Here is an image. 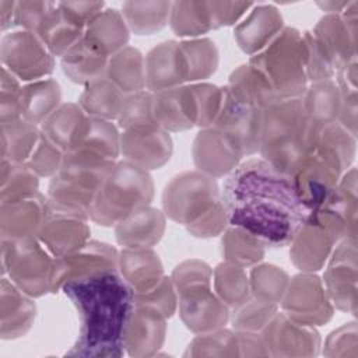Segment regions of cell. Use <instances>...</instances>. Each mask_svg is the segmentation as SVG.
<instances>
[{
	"label": "cell",
	"instance_id": "obj_11",
	"mask_svg": "<svg viewBox=\"0 0 358 358\" xmlns=\"http://www.w3.org/2000/svg\"><path fill=\"white\" fill-rule=\"evenodd\" d=\"M357 1H348L341 14H326L310 31L336 76L357 59Z\"/></svg>",
	"mask_w": 358,
	"mask_h": 358
},
{
	"label": "cell",
	"instance_id": "obj_51",
	"mask_svg": "<svg viewBox=\"0 0 358 358\" xmlns=\"http://www.w3.org/2000/svg\"><path fill=\"white\" fill-rule=\"evenodd\" d=\"M190 91L194 103L196 126L200 129L211 127L221 110L224 88L208 83H193Z\"/></svg>",
	"mask_w": 358,
	"mask_h": 358
},
{
	"label": "cell",
	"instance_id": "obj_47",
	"mask_svg": "<svg viewBox=\"0 0 358 358\" xmlns=\"http://www.w3.org/2000/svg\"><path fill=\"white\" fill-rule=\"evenodd\" d=\"M214 291L218 298L228 306L235 308L250 296L249 275L245 267L222 262L213 270Z\"/></svg>",
	"mask_w": 358,
	"mask_h": 358
},
{
	"label": "cell",
	"instance_id": "obj_36",
	"mask_svg": "<svg viewBox=\"0 0 358 358\" xmlns=\"http://www.w3.org/2000/svg\"><path fill=\"white\" fill-rule=\"evenodd\" d=\"M105 77L127 95L143 91L145 90V57L138 49L126 46L109 57Z\"/></svg>",
	"mask_w": 358,
	"mask_h": 358
},
{
	"label": "cell",
	"instance_id": "obj_61",
	"mask_svg": "<svg viewBox=\"0 0 358 358\" xmlns=\"http://www.w3.org/2000/svg\"><path fill=\"white\" fill-rule=\"evenodd\" d=\"M326 355H357V327L355 323L344 324L343 327L333 331L324 345Z\"/></svg>",
	"mask_w": 358,
	"mask_h": 358
},
{
	"label": "cell",
	"instance_id": "obj_29",
	"mask_svg": "<svg viewBox=\"0 0 358 358\" xmlns=\"http://www.w3.org/2000/svg\"><path fill=\"white\" fill-rule=\"evenodd\" d=\"M117 271L134 294L148 292L165 275L152 248H123L117 256Z\"/></svg>",
	"mask_w": 358,
	"mask_h": 358
},
{
	"label": "cell",
	"instance_id": "obj_59",
	"mask_svg": "<svg viewBox=\"0 0 358 358\" xmlns=\"http://www.w3.org/2000/svg\"><path fill=\"white\" fill-rule=\"evenodd\" d=\"M252 7H253V3L208 1V10H210V18H211L213 29L234 25Z\"/></svg>",
	"mask_w": 358,
	"mask_h": 358
},
{
	"label": "cell",
	"instance_id": "obj_15",
	"mask_svg": "<svg viewBox=\"0 0 358 358\" xmlns=\"http://www.w3.org/2000/svg\"><path fill=\"white\" fill-rule=\"evenodd\" d=\"M117 256L116 248L103 242L88 241L76 252L55 259L50 292L62 291V287L71 280L117 268Z\"/></svg>",
	"mask_w": 358,
	"mask_h": 358
},
{
	"label": "cell",
	"instance_id": "obj_16",
	"mask_svg": "<svg viewBox=\"0 0 358 358\" xmlns=\"http://www.w3.org/2000/svg\"><path fill=\"white\" fill-rule=\"evenodd\" d=\"M312 215L340 242L357 234V169L350 168L340 178L334 190Z\"/></svg>",
	"mask_w": 358,
	"mask_h": 358
},
{
	"label": "cell",
	"instance_id": "obj_20",
	"mask_svg": "<svg viewBox=\"0 0 358 358\" xmlns=\"http://www.w3.org/2000/svg\"><path fill=\"white\" fill-rule=\"evenodd\" d=\"M192 155L197 171L215 179L229 175L243 158L232 141L213 126L197 133Z\"/></svg>",
	"mask_w": 358,
	"mask_h": 358
},
{
	"label": "cell",
	"instance_id": "obj_5",
	"mask_svg": "<svg viewBox=\"0 0 358 358\" xmlns=\"http://www.w3.org/2000/svg\"><path fill=\"white\" fill-rule=\"evenodd\" d=\"M178 294L179 315L193 333L222 329L229 320V308L213 292V270L201 260H186L172 273Z\"/></svg>",
	"mask_w": 358,
	"mask_h": 358
},
{
	"label": "cell",
	"instance_id": "obj_48",
	"mask_svg": "<svg viewBox=\"0 0 358 358\" xmlns=\"http://www.w3.org/2000/svg\"><path fill=\"white\" fill-rule=\"evenodd\" d=\"M0 201L27 199L39 193V176L27 162L13 164L1 159Z\"/></svg>",
	"mask_w": 358,
	"mask_h": 358
},
{
	"label": "cell",
	"instance_id": "obj_52",
	"mask_svg": "<svg viewBox=\"0 0 358 358\" xmlns=\"http://www.w3.org/2000/svg\"><path fill=\"white\" fill-rule=\"evenodd\" d=\"M185 355H239L236 333L225 329L200 333L192 340Z\"/></svg>",
	"mask_w": 358,
	"mask_h": 358
},
{
	"label": "cell",
	"instance_id": "obj_35",
	"mask_svg": "<svg viewBox=\"0 0 358 358\" xmlns=\"http://www.w3.org/2000/svg\"><path fill=\"white\" fill-rule=\"evenodd\" d=\"M355 148L357 137L337 120L317 124L313 151L334 162L343 172L351 168Z\"/></svg>",
	"mask_w": 358,
	"mask_h": 358
},
{
	"label": "cell",
	"instance_id": "obj_40",
	"mask_svg": "<svg viewBox=\"0 0 358 358\" xmlns=\"http://www.w3.org/2000/svg\"><path fill=\"white\" fill-rule=\"evenodd\" d=\"M39 137L41 127L22 117L1 123V159L13 164L27 162Z\"/></svg>",
	"mask_w": 358,
	"mask_h": 358
},
{
	"label": "cell",
	"instance_id": "obj_7",
	"mask_svg": "<svg viewBox=\"0 0 358 358\" xmlns=\"http://www.w3.org/2000/svg\"><path fill=\"white\" fill-rule=\"evenodd\" d=\"M249 64L273 87L278 98H301L308 87L303 35L296 28L282 31Z\"/></svg>",
	"mask_w": 358,
	"mask_h": 358
},
{
	"label": "cell",
	"instance_id": "obj_54",
	"mask_svg": "<svg viewBox=\"0 0 358 358\" xmlns=\"http://www.w3.org/2000/svg\"><path fill=\"white\" fill-rule=\"evenodd\" d=\"M63 158L64 151L60 150L41 131V137L27 164L39 178H52L60 169Z\"/></svg>",
	"mask_w": 358,
	"mask_h": 358
},
{
	"label": "cell",
	"instance_id": "obj_60",
	"mask_svg": "<svg viewBox=\"0 0 358 358\" xmlns=\"http://www.w3.org/2000/svg\"><path fill=\"white\" fill-rule=\"evenodd\" d=\"M57 6L69 22L85 31L87 25L103 10L105 4L102 1H59Z\"/></svg>",
	"mask_w": 358,
	"mask_h": 358
},
{
	"label": "cell",
	"instance_id": "obj_23",
	"mask_svg": "<svg viewBox=\"0 0 358 358\" xmlns=\"http://www.w3.org/2000/svg\"><path fill=\"white\" fill-rule=\"evenodd\" d=\"M48 211L49 201L42 193L27 199L3 201L0 206L1 241H17L36 236Z\"/></svg>",
	"mask_w": 358,
	"mask_h": 358
},
{
	"label": "cell",
	"instance_id": "obj_57",
	"mask_svg": "<svg viewBox=\"0 0 358 358\" xmlns=\"http://www.w3.org/2000/svg\"><path fill=\"white\" fill-rule=\"evenodd\" d=\"M228 218L222 201H217L199 218L185 225L187 232L196 238H213L221 235L228 228Z\"/></svg>",
	"mask_w": 358,
	"mask_h": 358
},
{
	"label": "cell",
	"instance_id": "obj_62",
	"mask_svg": "<svg viewBox=\"0 0 358 358\" xmlns=\"http://www.w3.org/2000/svg\"><path fill=\"white\" fill-rule=\"evenodd\" d=\"M239 355L242 357H267L268 350L259 331H236Z\"/></svg>",
	"mask_w": 358,
	"mask_h": 358
},
{
	"label": "cell",
	"instance_id": "obj_31",
	"mask_svg": "<svg viewBox=\"0 0 358 358\" xmlns=\"http://www.w3.org/2000/svg\"><path fill=\"white\" fill-rule=\"evenodd\" d=\"M70 151L87 152L103 159L116 161L120 154V131L117 124L110 120L87 116Z\"/></svg>",
	"mask_w": 358,
	"mask_h": 358
},
{
	"label": "cell",
	"instance_id": "obj_56",
	"mask_svg": "<svg viewBox=\"0 0 358 358\" xmlns=\"http://www.w3.org/2000/svg\"><path fill=\"white\" fill-rule=\"evenodd\" d=\"M134 303L151 306L165 317H171L178 308V294L172 278L164 275V278L148 292L134 294Z\"/></svg>",
	"mask_w": 358,
	"mask_h": 358
},
{
	"label": "cell",
	"instance_id": "obj_38",
	"mask_svg": "<svg viewBox=\"0 0 358 358\" xmlns=\"http://www.w3.org/2000/svg\"><path fill=\"white\" fill-rule=\"evenodd\" d=\"M127 94L120 91L106 77L84 87L78 105L87 116L103 120H117Z\"/></svg>",
	"mask_w": 358,
	"mask_h": 358
},
{
	"label": "cell",
	"instance_id": "obj_21",
	"mask_svg": "<svg viewBox=\"0 0 358 358\" xmlns=\"http://www.w3.org/2000/svg\"><path fill=\"white\" fill-rule=\"evenodd\" d=\"M166 317L157 309L134 303L127 320L123 345L131 357H151L162 347L166 333Z\"/></svg>",
	"mask_w": 358,
	"mask_h": 358
},
{
	"label": "cell",
	"instance_id": "obj_28",
	"mask_svg": "<svg viewBox=\"0 0 358 358\" xmlns=\"http://www.w3.org/2000/svg\"><path fill=\"white\" fill-rule=\"evenodd\" d=\"M0 316L3 340H14L24 336L36 316V305L32 296L21 291L8 277H1Z\"/></svg>",
	"mask_w": 358,
	"mask_h": 358
},
{
	"label": "cell",
	"instance_id": "obj_12",
	"mask_svg": "<svg viewBox=\"0 0 358 358\" xmlns=\"http://www.w3.org/2000/svg\"><path fill=\"white\" fill-rule=\"evenodd\" d=\"M280 305L288 317L313 327L327 323L334 312L323 281L305 271L289 278Z\"/></svg>",
	"mask_w": 358,
	"mask_h": 358
},
{
	"label": "cell",
	"instance_id": "obj_30",
	"mask_svg": "<svg viewBox=\"0 0 358 358\" xmlns=\"http://www.w3.org/2000/svg\"><path fill=\"white\" fill-rule=\"evenodd\" d=\"M164 211L151 206L143 207L115 225V236L123 248H152L165 232Z\"/></svg>",
	"mask_w": 358,
	"mask_h": 358
},
{
	"label": "cell",
	"instance_id": "obj_1",
	"mask_svg": "<svg viewBox=\"0 0 358 358\" xmlns=\"http://www.w3.org/2000/svg\"><path fill=\"white\" fill-rule=\"evenodd\" d=\"M221 201L229 225L248 231L268 248L289 245L310 214L292 178L263 158L242 161L225 176Z\"/></svg>",
	"mask_w": 358,
	"mask_h": 358
},
{
	"label": "cell",
	"instance_id": "obj_44",
	"mask_svg": "<svg viewBox=\"0 0 358 358\" xmlns=\"http://www.w3.org/2000/svg\"><path fill=\"white\" fill-rule=\"evenodd\" d=\"M179 45L187 69V83H201L215 73L220 55L211 39L192 38L179 42Z\"/></svg>",
	"mask_w": 358,
	"mask_h": 358
},
{
	"label": "cell",
	"instance_id": "obj_27",
	"mask_svg": "<svg viewBox=\"0 0 358 358\" xmlns=\"http://www.w3.org/2000/svg\"><path fill=\"white\" fill-rule=\"evenodd\" d=\"M152 115L166 131H185L196 126L194 103L190 85H180L152 92Z\"/></svg>",
	"mask_w": 358,
	"mask_h": 358
},
{
	"label": "cell",
	"instance_id": "obj_33",
	"mask_svg": "<svg viewBox=\"0 0 358 358\" xmlns=\"http://www.w3.org/2000/svg\"><path fill=\"white\" fill-rule=\"evenodd\" d=\"M224 88L238 102L260 110L280 99L270 83L249 63L235 69Z\"/></svg>",
	"mask_w": 358,
	"mask_h": 358
},
{
	"label": "cell",
	"instance_id": "obj_8",
	"mask_svg": "<svg viewBox=\"0 0 358 358\" xmlns=\"http://www.w3.org/2000/svg\"><path fill=\"white\" fill-rule=\"evenodd\" d=\"M55 257L38 239L29 236L1 241V273L32 298L50 292Z\"/></svg>",
	"mask_w": 358,
	"mask_h": 358
},
{
	"label": "cell",
	"instance_id": "obj_2",
	"mask_svg": "<svg viewBox=\"0 0 358 358\" xmlns=\"http://www.w3.org/2000/svg\"><path fill=\"white\" fill-rule=\"evenodd\" d=\"M62 291L78 313V337L67 355L122 357L123 334L134 308V291L117 268L71 280Z\"/></svg>",
	"mask_w": 358,
	"mask_h": 358
},
{
	"label": "cell",
	"instance_id": "obj_58",
	"mask_svg": "<svg viewBox=\"0 0 358 358\" xmlns=\"http://www.w3.org/2000/svg\"><path fill=\"white\" fill-rule=\"evenodd\" d=\"M53 4V1H17L14 27L38 34Z\"/></svg>",
	"mask_w": 358,
	"mask_h": 358
},
{
	"label": "cell",
	"instance_id": "obj_26",
	"mask_svg": "<svg viewBox=\"0 0 358 358\" xmlns=\"http://www.w3.org/2000/svg\"><path fill=\"white\" fill-rule=\"evenodd\" d=\"M284 28L281 13L268 3L253 4L249 14L235 25L234 36L246 55L263 50Z\"/></svg>",
	"mask_w": 358,
	"mask_h": 358
},
{
	"label": "cell",
	"instance_id": "obj_43",
	"mask_svg": "<svg viewBox=\"0 0 358 358\" xmlns=\"http://www.w3.org/2000/svg\"><path fill=\"white\" fill-rule=\"evenodd\" d=\"M221 252L225 262L241 267H253L264 257V243L248 231L228 225L222 232Z\"/></svg>",
	"mask_w": 358,
	"mask_h": 358
},
{
	"label": "cell",
	"instance_id": "obj_9",
	"mask_svg": "<svg viewBox=\"0 0 358 358\" xmlns=\"http://www.w3.org/2000/svg\"><path fill=\"white\" fill-rule=\"evenodd\" d=\"M220 200L221 190L215 178L200 171H186L166 183L162 211L169 220L187 225Z\"/></svg>",
	"mask_w": 358,
	"mask_h": 358
},
{
	"label": "cell",
	"instance_id": "obj_25",
	"mask_svg": "<svg viewBox=\"0 0 358 358\" xmlns=\"http://www.w3.org/2000/svg\"><path fill=\"white\" fill-rule=\"evenodd\" d=\"M187 83V69L179 42L166 41L145 56V90L158 92Z\"/></svg>",
	"mask_w": 358,
	"mask_h": 358
},
{
	"label": "cell",
	"instance_id": "obj_55",
	"mask_svg": "<svg viewBox=\"0 0 358 358\" xmlns=\"http://www.w3.org/2000/svg\"><path fill=\"white\" fill-rule=\"evenodd\" d=\"M21 81L10 73L7 69L1 67L0 78V122H11L21 119Z\"/></svg>",
	"mask_w": 358,
	"mask_h": 358
},
{
	"label": "cell",
	"instance_id": "obj_46",
	"mask_svg": "<svg viewBox=\"0 0 358 358\" xmlns=\"http://www.w3.org/2000/svg\"><path fill=\"white\" fill-rule=\"evenodd\" d=\"M36 35L53 56L62 57L83 38L84 31L69 22L55 3Z\"/></svg>",
	"mask_w": 358,
	"mask_h": 358
},
{
	"label": "cell",
	"instance_id": "obj_17",
	"mask_svg": "<svg viewBox=\"0 0 358 358\" xmlns=\"http://www.w3.org/2000/svg\"><path fill=\"white\" fill-rule=\"evenodd\" d=\"M262 115L263 110L238 102L224 88L222 106L213 127L222 131L242 157H248L259 152Z\"/></svg>",
	"mask_w": 358,
	"mask_h": 358
},
{
	"label": "cell",
	"instance_id": "obj_22",
	"mask_svg": "<svg viewBox=\"0 0 358 358\" xmlns=\"http://www.w3.org/2000/svg\"><path fill=\"white\" fill-rule=\"evenodd\" d=\"M337 242L336 236L310 213L289 243L291 262L301 271L315 273L323 268Z\"/></svg>",
	"mask_w": 358,
	"mask_h": 358
},
{
	"label": "cell",
	"instance_id": "obj_6",
	"mask_svg": "<svg viewBox=\"0 0 358 358\" xmlns=\"http://www.w3.org/2000/svg\"><path fill=\"white\" fill-rule=\"evenodd\" d=\"M152 197L150 171L126 159L116 161L94 199L90 220L102 227H115L134 211L150 206Z\"/></svg>",
	"mask_w": 358,
	"mask_h": 358
},
{
	"label": "cell",
	"instance_id": "obj_39",
	"mask_svg": "<svg viewBox=\"0 0 358 358\" xmlns=\"http://www.w3.org/2000/svg\"><path fill=\"white\" fill-rule=\"evenodd\" d=\"M305 113L316 124L334 122L341 108V91L336 80L309 83L301 96Z\"/></svg>",
	"mask_w": 358,
	"mask_h": 358
},
{
	"label": "cell",
	"instance_id": "obj_34",
	"mask_svg": "<svg viewBox=\"0 0 358 358\" xmlns=\"http://www.w3.org/2000/svg\"><path fill=\"white\" fill-rule=\"evenodd\" d=\"M129 36L130 29L116 8H103L84 31V38L108 57L126 48Z\"/></svg>",
	"mask_w": 358,
	"mask_h": 358
},
{
	"label": "cell",
	"instance_id": "obj_63",
	"mask_svg": "<svg viewBox=\"0 0 358 358\" xmlns=\"http://www.w3.org/2000/svg\"><path fill=\"white\" fill-rule=\"evenodd\" d=\"M15 6H17V1H8V0L0 1V28L3 32L14 27Z\"/></svg>",
	"mask_w": 358,
	"mask_h": 358
},
{
	"label": "cell",
	"instance_id": "obj_4",
	"mask_svg": "<svg viewBox=\"0 0 358 358\" xmlns=\"http://www.w3.org/2000/svg\"><path fill=\"white\" fill-rule=\"evenodd\" d=\"M115 162L87 152H64L60 169L50 178L46 194L49 206L56 211L90 220L94 199Z\"/></svg>",
	"mask_w": 358,
	"mask_h": 358
},
{
	"label": "cell",
	"instance_id": "obj_10",
	"mask_svg": "<svg viewBox=\"0 0 358 358\" xmlns=\"http://www.w3.org/2000/svg\"><path fill=\"white\" fill-rule=\"evenodd\" d=\"M0 57L1 67L13 73L21 83L46 78L55 69V56L36 34L25 29L3 35Z\"/></svg>",
	"mask_w": 358,
	"mask_h": 358
},
{
	"label": "cell",
	"instance_id": "obj_49",
	"mask_svg": "<svg viewBox=\"0 0 358 358\" xmlns=\"http://www.w3.org/2000/svg\"><path fill=\"white\" fill-rule=\"evenodd\" d=\"M289 275L274 264H256L249 274L250 295L278 305L284 296Z\"/></svg>",
	"mask_w": 358,
	"mask_h": 358
},
{
	"label": "cell",
	"instance_id": "obj_19",
	"mask_svg": "<svg viewBox=\"0 0 358 358\" xmlns=\"http://www.w3.org/2000/svg\"><path fill=\"white\" fill-rule=\"evenodd\" d=\"M343 173L334 162L313 151L301 162L291 178L299 200L312 213L334 190Z\"/></svg>",
	"mask_w": 358,
	"mask_h": 358
},
{
	"label": "cell",
	"instance_id": "obj_42",
	"mask_svg": "<svg viewBox=\"0 0 358 358\" xmlns=\"http://www.w3.org/2000/svg\"><path fill=\"white\" fill-rule=\"evenodd\" d=\"M171 7V1H124L120 13L130 32L151 35L169 22Z\"/></svg>",
	"mask_w": 358,
	"mask_h": 358
},
{
	"label": "cell",
	"instance_id": "obj_14",
	"mask_svg": "<svg viewBox=\"0 0 358 358\" xmlns=\"http://www.w3.org/2000/svg\"><path fill=\"white\" fill-rule=\"evenodd\" d=\"M273 357H315L320 350V336L313 326L277 312L260 331Z\"/></svg>",
	"mask_w": 358,
	"mask_h": 358
},
{
	"label": "cell",
	"instance_id": "obj_3",
	"mask_svg": "<svg viewBox=\"0 0 358 358\" xmlns=\"http://www.w3.org/2000/svg\"><path fill=\"white\" fill-rule=\"evenodd\" d=\"M317 124L308 117L301 98H280L262 115L259 154L275 169L292 175L313 152Z\"/></svg>",
	"mask_w": 358,
	"mask_h": 358
},
{
	"label": "cell",
	"instance_id": "obj_45",
	"mask_svg": "<svg viewBox=\"0 0 358 358\" xmlns=\"http://www.w3.org/2000/svg\"><path fill=\"white\" fill-rule=\"evenodd\" d=\"M169 24L175 35L199 38L213 29L208 1H175L171 7Z\"/></svg>",
	"mask_w": 358,
	"mask_h": 358
},
{
	"label": "cell",
	"instance_id": "obj_24",
	"mask_svg": "<svg viewBox=\"0 0 358 358\" xmlns=\"http://www.w3.org/2000/svg\"><path fill=\"white\" fill-rule=\"evenodd\" d=\"M88 220L60 213L49 206L46 218L38 232V239L57 259L70 255L90 241Z\"/></svg>",
	"mask_w": 358,
	"mask_h": 358
},
{
	"label": "cell",
	"instance_id": "obj_13",
	"mask_svg": "<svg viewBox=\"0 0 358 358\" xmlns=\"http://www.w3.org/2000/svg\"><path fill=\"white\" fill-rule=\"evenodd\" d=\"M323 285L333 303L340 310L355 313L357 306V242L344 238L334 246L329 266L323 274Z\"/></svg>",
	"mask_w": 358,
	"mask_h": 358
},
{
	"label": "cell",
	"instance_id": "obj_64",
	"mask_svg": "<svg viewBox=\"0 0 358 358\" xmlns=\"http://www.w3.org/2000/svg\"><path fill=\"white\" fill-rule=\"evenodd\" d=\"M348 1H319L317 6L324 10L327 14H341Z\"/></svg>",
	"mask_w": 358,
	"mask_h": 358
},
{
	"label": "cell",
	"instance_id": "obj_41",
	"mask_svg": "<svg viewBox=\"0 0 358 358\" xmlns=\"http://www.w3.org/2000/svg\"><path fill=\"white\" fill-rule=\"evenodd\" d=\"M87 115L78 103H62L42 124L41 131L64 152L70 151Z\"/></svg>",
	"mask_w": 358,
	"mask_h": 358
},
{
	"label": "cell",
	"instance_id": "obj_37",
	"mask_svg": "<svg viewBox=\"0 0 358 358\" xmlns=\"http://www.w3.org/2000/svg\"><path fill=\"white\" fill-rule=\"evenodd\" d=\"M60 85L53 78H42L22 85L21 113L22 119L41 124L62 105Z\"/></svg>",
	"mask_w": 358,
	"mask_h": 358
},
{
	"label": "cell",
	"instance_id": "obj_18",
	"mask_svg": "<svg viewBox=\"0 0 358 358\" xmlns=\"http://www.w3.org/2000/svg\"><path fill=\"white\" fill-rule=\"evenodd\" d=\"M173 151L169 131L158 124L133 127L120 133V154L126 161L154 171L164 166Z\"/></svg>",
	"mask_w": 358,
	"mask_h": 358
},
{
	"label": "cell",
	"instance_id": "obj_32",
	"mask_svg": "<svg viewBox=\"0 0 358 358\" xmlns=\"http://www.w3.org/2000/svg\"><path fill=\"white\" fill-rule=\"evenodd\" d=\"M109 57L83 38L62 57V69L67 78L76 84L88 85L105 78Z\"/></svg>",
	"mask_w": 358,
	"mask_h": 358
},
{
	"label": "cell",
	"instance_id": "obj_50",
	"mask_svg": "<svg viewBox=\"0 0 358 358\" xmlns=\"http://www.w3.org/2000/svg\"><path fill=\"white\" fill-rule=\"evenodd\" d=\"M278 312V305L249 296L232 308L231 323L236 331H262L270 319Z\"/></svg>",
	"mask_w": 358,
	"mask_h": 358
},
{
	"label": "cell",
	"instance_id": "obj_53",
	"mask_svg": "<svg viewBox=\"0 0 358 358\" xmlns=\"http://www.w3.org/2000/svg\"><path fill=\"white\" fill-rule=\"evenodd\" d=\"M151 124H157L152 115V92L143 90L127 95L117 117V127L126 130Z\"/></svg>",
	"mask_w": 358,
	"mask_h": 358
}]
</instances>
